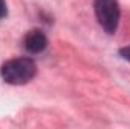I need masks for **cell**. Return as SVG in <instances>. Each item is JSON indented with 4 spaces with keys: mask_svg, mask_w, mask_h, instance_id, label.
Here are the masks:
<instances>
[{
    "mask_svg": "<svg viewBox=\"0 0 130 129\" xmlns=\"http://www.w3.org/2000/svg\"><path fill=\"white\" fill-rule=\"evenodd\" d=\"M38 67L30 58H15L9 59L0 67V76L6 84L24 85L36 76Z\"/></svg>",
    "mask_w": 130,
    "mask_h": 129,
    "instance_id": "cell-1",
    "label": "cell"
},
{
    "mask_svg": "<svg viewBox=\"0 0 130 129\" xmlns=\"http://www.w3.org/2000/svg\"><path fill=\"white\" fill-rule=\"evenodd\" d=\"M94 12L98 24L109 35H113L118 29L121 18V8L118 0H94Z\"/></svg>",
    "mask_w": 130,
    "mask_h": 129,
    "instance_id": "cell-2",
    "label": "cell"
},
{
    "mask_svg": "<svg viewBox=\"0 0 130 129\" xmlns=\"http://www.w3.org/2000/svg\"><path fill=\"white\" fill-rule=\"evenodd\" d=\"M48 44V40L45 36V33L39 29H33L30 32L26 33L24 40H23V46H24V50L32 53V55H36V53H41L45 50Z\"/></svg>",
    "mask_w": 130,
    "mask_h": 129,
    "instance_id": "cell-3",
    "label": "cell"
},
{
    "mask_svg": "<svg viewBox=\"0 0 130 129\" xmlns=\"http://www.w3.org/2000/svg\"><path fill=\"white\" fill-rule=\"evenodd\" d=\"M118 53H120V56H121L123 59H126V61H129L130 62V46L121 47V49L118 50Z\"/></svg>",
    "mask_w": 130,
    "mask_h": 129,
    "instance_id": "cell-4",
    "label": "cell"
},
{
    "mask_svg": "<svg viewBox=\"0 0 130 129\" xmlns=\"http://www.w3.org/2000/svg\"><path fill=\"white\" fill-rule=\"evenodd\" d=\"M8 15V8H6V2L0 0V18H5Z\"/></svg>",
    "mask_w": 130,
    "mask_h": 129,
    "instance_id": "cell-5",
    "label": "cell"
}]
</instances>
